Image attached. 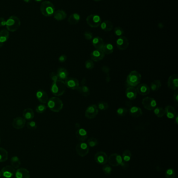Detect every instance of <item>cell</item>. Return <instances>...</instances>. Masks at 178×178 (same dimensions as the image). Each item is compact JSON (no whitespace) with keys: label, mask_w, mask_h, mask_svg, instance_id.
Returning a JSON list of instances; mask_svg holds the SVG:
<instances>
[{"label":"cell","mask_w":178,"mask_h":178,"mask_svg":"<svg viewBox=\"0 0 178 178\" xmlns=\"http://www.w3.org/2000/svg\"><path fill=\"white\" fill-rule=\"evenodd\" d=\"M101 29L105 31H110L113 29V25L109 20H105L100 24Z\"/></svg>","instance_id":"obj_30"},{"label":"cell","mask_w":178,"mask_h":178,"mask_svg":"<svg viewBox=\"0 0 178 178\" xmlns=\"http://www.w3.org/2000/svg\"><path fill=\"white\" fill-rule=\"evenodd\" d=\"M87 82V80L86 78H83V79L81 81V85L82 86H85V84Z\"/></svg>","instance_id":"obj_55"},{"label":"cell","mask_w":178,"mask_h":178,"mask_svg":"<svg viewBox=\"0 0 178 178\" xmlns=\"http://www.w3.org/2000/svg\"><path fill=\"white\" fill-rule=\"evenodd\" d=\"M126 95L127 98H129L130 100H133L136 98L138 95V92L134 87L129 86L126 89Z\"/></svg>","instance_id":"obj_20"},{"label":"cell","mask_w":178,"mask_h":178,"mask_svg":"<svg viewBox=\"0 0 178 178\" xmlns=\"http://www.w3.org/2000/svg\"><path fill=\"white\" fill-rule=\"evenodd\" d=\"M76 136L78 140L84 142L87 139L88 137L87 131L83 128L78 129L76 132Z\"/></svg>","instance_id":"obj_22"},{"label":"cell","mask_w":178,"mask_h":178,"mask_svg":"<svg viewBox=\"0 0 178 178\" xmlns=\"http://www.w3.org/2000/svg\"><path fill=\"white\" fill-rule=\"evenodd\" d=\"M75 128L78 129H79V128H80V127H81V126H80V124H79V123H78V122H77V123H76V124H75Z\"/></svg>","instance_id":"obj_56"},{"label":"cell","mask_w":178,"mask_h":178,"mask_svg":"<svg viewBox=\"0 0 178 178\" xmlns=\"http://www.w3.org/2000/svg\"><path fill=\"white\" fill-rule=\"evenodd\" d=\"M2 176H3V174H2V171H1V170H0V177Z\"/></svg>","instance_id":"obj_60"},{"label":"cell","mask_w":178,"mask_h":178,"mask_svg":"<svg viewBox=\"0 0 178 178\" xmlns=\"http://www.w3.org/2000/svg\"><path fill=\"white\" fill-rule=\"evenodd\" d=\"M47 109V106L45 104H41L37 106L36 110L37 112L39 114H42L45 112Z\"/></svg>","instance_id":"obj_41"},{"label":"cell","mask_w":178,"mask_h":178,"mask_svg":"<svg viewBox=\"0 0 178 178\" xmlns=\"http://www.w3.org/2000/svg\"><path fill=\"white\" fill-rule=\"evenodd\" d=\"M24 2H25V3H30V2H31V1L32 0H22Z\"/></svg>","instance_id":"obj_58"},{"label":"cell","mask_w":178,"mask_h":178,"mask_svg":"<svg viewBox=\"0 0 178 178\" xmlns=\"http://www.w3.org/2000/svg\"><path fill=\"white\" fill-rule=\"evenodd\" d=\"M108 161L109 164L113 167H117L121 165L122 162V158L121 156L117 153L111 154L108 158Z\"/></svg>","instance_id":"obj_10"},{"label":"cell","mask_w":178,"mask_h":178,"mask_svg":"<svg viewBox=\"0 0 178 178\" xmlns=\"http://www.w3.org/2000/svg\"><path fill=\"white\" fill-rule=\"evenodd\" d=\"M92 44L97 50H101L105 45L103 39L99 36H96L93 39Z\"/></svg>","instance_id":"obj_23"},{"label":"cell","mask_w":178,"mask_h":178,"mask_svg":"<svg viewBox=\"0 0 178 178\" xmlns=\"http://www.w3.org/2000/svg\"><path fill=\"white\" fill-rule=\"evenodd\" d=\"M105 55V54L103 53V52L101 50L96 49L95 50L93 51V52L91 53L90 57L92 60L97 62L102 60L104 58Z\"/></svg>","instance_id":"obj_18"},{"label":"cell","mask_w":178,"mask_h":178,"mask_svg":"<svg viewBox=\"0 0 178 178\" xmlns=\"http://www.w3.org/2000/svg\"><path fill=\"white\" fill-rule=\"evenodd\" d=\"M8 154L7 151L4 148L0 147V162H5L8 159Z\"/></svg>","instance_id":"obj_34"},{"label":"cell","mask_w":178,"mask_h":178,"mask_svg":"<svg viewBox=\"0 0 178 178\" xmlns=\"http://www.w3.org/2000/svg\"><path fill=\"white\" fill-rule=\"evenodd\" d=\"M6 20L3 17H0V27H4L6 25Z\"/></svg>","instance_id":"obj_52"},{"label":"cell","mask_w":178,"mask_h":178,"mask_svg":"<svg viewBox=\"0 0 178 178\" xmlns=\"http://www.w3.org/2000/svg\"><path fill=\"white\" fill-rule=\"evenodd\" d=\"M36 98L41 104H46L49 100L48 95L44 90H38L36 93Z\"/></svg>","instance_id":"obj_17"},{"label":"cell","mask_w":178,"mask_h":178,"mask_svg":"<svg viewBox=\"0 0 178 178\" xmlns=\"http://www.w3.org/2000/svg\"><path fill=\"white\" fill-rule=\"evenodd\" d=\"M114 34L117 36H121L124 34V30L120 27H117L114 28Z\"/></svg>","instance_id":"obj_45"},{"label":"cell","mask_w":178,"mask_h":178,"mask_svg":"<svg viewBox=\"0 0 178 178\" xmlns=\"http://www.w3.org/2000/svg\"><path fill=\"white\" fill-rule=\"evenodd\" d=\"M81 20V16L78 13H74L69 16L68 22L70 25H76Z\"/></svg>","instance_id":"obj_28"},{"label":"cell","mask_w":178,"mask_h":178,"mask_svg":"<svg viewBox=\"0 0 178 178\" xmlns=\"http://www.w3.org/2000/svg\"><path fill=\"white\" fill-rule=\"evenodd\" d=\"M47 106L51 111L58 112H60L63 107V103L61 99L56 96L49 99Z\"/></svg>","instance_id":"obj_2"},{"label":"cell","mask_w":178,"mask_h":178,"mask_svg":"<svg viewBox=\"0 0 178 178\" xmlns=\"http://www.w3.org/2000/svg\"><path fill=\"white\" fill-rule=\"evenodd\" d=\"M26 124V120L21 117L14 118L13 121L12 126L16 129H21L24 127Z\"/></svg>","instance_id":"obj_16"},{"label":"cell","mask_w":178,"mask_h":178,"mask_svg":"<svg viewBox=\"0 0 178 178\" xmlns=\"http://www.w3.org/2000/svg\"><path fill=\"white\" fill-rule=\"evenodd\" d=\"M66 88L64 81L59 79L52 82L51 86V92L55 96H61L64 93Z\"/></svg>","instance_id":"obj_1"},{"label":"cell","mask_w":178,"mask_h":178,"mask_svg":"<svg viewBox=\"0 0 178 178\" xmlns=\"http://www.w3.org/2000/svg\"><path fill=\"white\" fill-rule=\"evenodd\" d=\"M16 178H30L31 174L28 170L26 168H18L15 171Z\"/></svg>","instance_id":"obj_19"},{"label":"cell","mask_w":178,"mask_h":178,"mask_svg":"<svg viewBox=\"0 0 178 178\" xmlns=\"http://www.w3.org/2000/svg\"><path fill=\"white\" fill-rule=\"evenodd\" d=\"M67 14L63 10H59L55 11L53 14V17L57 21H62L65 19L67 17Z\"/></svg>","instance_id":"obj_26"},{"label":"cell","mask_w":178,"mask_h":178,"mask_svg":"<svg viewBox=\"0 0 178 178\" xmlns=\"http://www.w3.org/2000/svg\"><path fill=\"white\" fill-rule=\"evenodd\" d=\"M128 112V109L125 107H120L117 110V114L120 116H126Z\"/></svg>","instance_id":"obj_43"},{"label":"cell","mask_w":178,"mask_h":178,"mask_svg":"<svg viewBox=\"0 0 178 178\" xmlns=\"http://www.w3.org/2000/svg\"><path fill=\"white\" fill-rule=\"evenodd\" d=\"M136 91L141 95H146L150 93V89L147 84L142 83L138 86Z\"/></svg>","instance_id":"obj_21"},{"label":"cell","mask_w":178,"mask_h":178,"mask_svg":"<svg viewBox=\"0 0 178 178\" xmlns=\"http://www.w3.org/2000/svg\"><path fill=\"white\" fill-rule=\"evenodd\" d=\"M36 2H43L45 1V0H34Z\"/></svg>","instance_id":"obj_59"},{"label":"cell","mask_w":178,"mask_h":178,"mask_svg":"<svg viewBox=\"0 0 178 178\" xmlns=\"http://www.w3.org/2000/svg\"><path fill=\"white\" fill-rule=\"evenodd\" d=\"M93 1H95L96 2H99V1H101V0H93Z\"/></svg>","instance_id":"obj_61"},{"label":"cell","mask_w":178,"mask_h":178,"mask_svg":"<svg viewBox=\"0 0 178 178\" xmlns=\"http://www.w3.org/2000/svg\"><path fill=\"white\" fill-rule=\"evenodd\" d=\"M174 100L176 103H178V92L177 91L176 92L174 93Z\"/></svg>","instance_id":"obj_53"},{"label":"cell","mask_w":178,"mask_h":178,"mask_svg":"<svg viewBox=\"0 0 178 178\" xmlns=\"http://www.w3.org/2000/svg\"><path fill=\"white\" fill-rule=\"evenodd\" d=\"M113 50H114V48H113V45L110 44V43L105 44L103 48L101 49V50L102 51L103 53L105 54H107V55L112 54L113 53Z\"/></svg>","instance_id":"obj_33"},{"label":"cell","mask_w":178,"mask_h":178,"mask_svg":"<svg viewBox=\"0 0 178 178\" xmlns=\"http://www.w3.org/2000/svg\"><path fill=\"white\" fill-rule=\"evenodd\" d=\"M22 115L25 120H31L34 118V112L31 108H26L24 110Z\"/></svg>","instance_id":"obj_29"},{"label":"cell","mask_w":178,"mask_h":178,"mask_svg":"<svg viewBox=\"0 0 178 178\" xmlns=\"http://www.w3.org/2000/svg\"><path fill=\"white\" fill-rule=\"evenodd\" d=\"M96 162L100 165H105L107 162L108 160L107 155L103 152H97L95 155Z\"/></svg>","instance_id":"obj_14"},{"label":"cell","mask_w":178,"mask_h":178,"mask_svg":"<svg viewBox=\"0 0 178 178\" xmlns=\"http://www.w3.org/2000/svg\"><path fill=\"white\" fill-rule=\"evenodd\" d=\"M84 36L85 37V38L87 40H91L93 39V34L91 32L88 31H85L84 34Z\"/></svg>","instance_id":"obj_48"},{"label":"cell","mask_w":178,"mask_h":178,"mask_svg":"<svg viewBox=\"0 0 178 178\" xmlns=\"http://www.w3.org/2000/svg\"><path fill=\"white\" fill-rule=\"evenodd\" d=\"M86 22L90 27L92 28L98 27L101 23V19L100 17L96 14H91L87 16L86 19Z\"/></svg>","instance_id":"obj_6"},{"label":"cell","mask_w":178,"mask_h":178,"mask_svg":"<svg viewBox=\"0 0 178 178\" xmlns=\"http://www.w3.org/2000/svg\"><path fill=\"white\" fill-rule=\"evenodd\" d=\"M21 22L18 17L11 16L6 20V26L7 30L10 32H15L20 27Z\"/></svg>","instance_id":"obj_4"},{"label":"cell","mask_w":178,"mask_h":178,"mask_svg":"<svg viewBox=\"0 0 178 178\" xmlns=\"http://www.w3.org/2000/svg\"><path fill=\"white\" fill-rule=\"evenodd\" d=\"M85 66L86 68H87V69L89 70H91L93 69L94 68V63H93V61L90 60H86L85 63Z\"/></svg>","instance_id":"obj_44"},{"label":"cell","mask_w":178,"mask_h":178,"mask_svg":"<svg viewBox=\"0 0 178 178\" xmlns=\"http://www.w3.org/2000/svg\"><path fill=\"white\" fill-rule=\"evenodd\" d=\"M57 74L60 80H66L69 76V72L68 71L63 67H60L58 69L57 71Z\"/></svg>","instance_id":"obj_25"},{"label":"cell","mask_w":178,"mask_h":178,"mask_svg":"<svg viewBox=\"0 0 178 178\" xmlns=\"http://www.w3.org/2000/svg\"><path fill=\"white\" fill-rule=\"evenodd\" d=\"M167 86L171 90H176L178 87V78L177 74H174L168 78Z\"/></svg>","instance_id":"obj_13"},{"label":"cell","mask_w":178,"mask_h":178,"mask_svg":"<svg viewBox=\"0 0 178 178\" xmlns=\"http://www.w3.org/2000/svg\"><path fill=\"white\" fill-rule=\"evenodd\" d=\"M10 34L8 30L2 29L0 31V43H3L8 40Z\"/></svg>","instance_id":"obj_31"},{"label":"cell","mask_w":178,"mask_h":178,"mask_svg":"<svg viewBox=\"0 0 178 178\" xmlns=\"http://www.w3.org/2000/svg\"><path fill=\"white\" fill-rule=\"evenodd\" d=\"M98 144V141L97 139L93 137H91L87 141V145H88V146H90L91 147H95Z\"/></svg>","instance_id":"obj_40"},{"label":"cell","mask_w":178,"mask_h":178,"mask_svg":"<svg viewBox=\"0 0 178 178\" xmlns=\"http://www.w3.org/2000/svg\"><path fill=\"white\" fill-rule=\"evenodd\" d=\"M165 109L166 111L167 117L169 119H174L175 117V116H176V112L173 106L168 105V106H166Z\"/></svg>","instance_id":"obj_27"},{"label":"cell","mask_w":178,"mask_h":178,"mask_svg":"<svg viewBox=\"0 0 178 178\" xmlns=\"http://www.w3.org/2000/svg\"><path fill=\"white\" fill-rule=\"evenodd\" d=\"M101 70L107 75L109 74L110 68L107 66H103L101 67Z\"/></svg>","instance_id":"obj_50"},{"label":"cell","mask_w":178,"mask_h":178,"mask_svg":"<svg viewBox=\"0 0 178 178\" xmlns=\"http://www.w3.org/2000/svg\"><path fill=\"white\" fill-rule=\"evenodd\" d=\"M0 143H1V138H0Z\"/></svg>","instance_id":"obj_62"},{"label":"cell","mask_w":178,"mask_h":178,"mask_svg":"<svg viewBox=\"0 0 178 178\" xmlns=\"http://www.w3.org/2000/svg\"><path fill=\"white\" fill-rule=\"evenodd\" d=\"M129 112L130 115L134 118L140 117L143 115V112H142L141 108L137 107V106L131 107V108H130V109H129Z\"/></svg>","instance_id":"obj_24"},{"label":"cell","mask_w":178,"mask_h":178,"mask_svg":"<svg viewBox=\"0 0 178 178\" xmlns=\"http://www.w3.org/2000/svg\"><path fill=\"white\" fill-rule=\"evenodd\" d=\"M131 157L132 154L131 151L129 150H126L123 152L122 158V160L128 162L131 159Z\"/></svg>","instance_id":"obj_38"},{"label":"cell","mask_w":178,"mask_h":178,"mask_svg":"<svg viewBox=\"0 0 178 178\" xmlns=\"http://www.w3.org/2000/svg\"><path fill=\"white\" fill-rule=\"evenodd\" d=\"M117 46L120 50L123 51L128 48L129 43L128 39L126 36H120L117 40Z\"/></svg>","instance_id":"obj_12"},{"label":"cell","mask_w":178,"mask_h":178,"mask_svg":"<svg viewBox=\"0 0 178 178\" xmlns=\"http://www.w3.org/2000/svg\"><path fill=\"white\" fill-rule=\"evenodd\" d=\"M40 10L41 14L45 17H50L53 15L55 7L52 3L48 1H44L41 3Z\"/></svg>","instance_id":"obj_3"},{"label":"cell","mask_w":178,"mask_h":178,"mask_svg":"<svg viewBox=\"0 0 178 178\" xmlns=\"http://www.w3.org/2000/svg\"><path fill=\"white\" fill-rule=\"evenodd\" d=\"M109 104L105 102H99L97 105V107L98 108V109L100 110H107L109 108Z\"/></svg>","instance_id":"obj_39"},{"label":"cell","mask_w":178,"mask_h":178,"mask_svg":"<svg viewBox=\"0 0 178 178\" xmlns=\"http://www.w3.org/2000/svg\"><path fill=\"white\" fill-rule=\"evenodd\" d=\"M141 80V74L139 72L133 70L128 74L126 78V83L129 86H138Z\"/></svg>","instance_id":"obj_5"},{"label":"cell","mask_w":178,"mask_h":178,"mask_svg":"<svg viewBox=\"0 0 178 178\" xmlns=\"http://www.w3.org/2000/svg\"><path fill=\"white\" fill-rule=\"evenodd\" d=\"M77 91L79 92V93L84 97H87L90 94V90L88 87L86 86H79V88L77 89Z\"/></svg>","instance_id":"obj_32"},{"label":"cell","mask_w":178,"mask_h":178,"mask_svg":"<svg viewBox=\"0 0 178 178\" xmlns=\"http://www.w3.org/2000/svg\"><path fill=\"white\" fill-rule=\"evenodd\" d=\"M102 170H103V172H104L105 174L106 175H109V174H111V172L112 171V168L109 165H105L102 168Z\"/></svg>","instance_id":"obj_47"},{"label":"cell","mask_w":178,"mask_h":178,"mask_svg":"<svg viewBox=\"0 0 178 178\" xmlns=\"http://www.w3.org/2000/svg\"><path fill=\"white\" fill-rule=\"evenodd\" d=\"M64 81L65 84L67 88L72 90H77V89L79 88V81L76 78L68 77Z\"/></svg>","instance_id":"obj_11"},{"label":"cell","mask_w":178,"mask_h":178,"mask_svg":"<svg viewBox=\"0 0 178 178\" xmlns=\"http://www.w3.org/2000/svg\"><path fill=\"white\" fill-rule=\"evenodd\" d=\"M142 104L144 108L148 110H154L157 106V102L154 98L151 97H146L143 99Z\"/></svg>","instance_id":"obj_7"},{"label":"cell","mask_w":178,"mask_h":178,"mask_svg":"<svg viewBox=\"0 0 178 178\" xmlns=\"http://www.w3.org/2000/svg\"><path fill=\"white\" fill-rule=\"evenodd\" d=\"M98 108L96 105H91L87 107L85 111V117L88 119H91L95 118L98 114Z\"/></svg>","instance_id":"obj_9"},{"label":"cell","mask_w":178,"mask_h":178,"mask_svg":"<svg viewBox=\"0 0 178 178\" xmlns=\"http://www.w3.org/2000/svg\"><path fill=\"white\" fill-rule=\"evenodd\" d=\"M166 178H174L176 172L172 169H168L166 171Z\"/></svg>","instance_id":"obj_42"},{"label":"cell","mask_w":178,"mask_h":178,"mask_svg":"<svg viewBox=\"0 0 178 178\" xmlns=\"http://www.w3.org/2000/svg\"><path fill=\"white\" fill-rule=\"evenodd\" d=\"M10 163L14 169H18L21 165L20 159L17 156L12 157L10 159Z\"/></svg>","instance_id":"obj_35"},{"label":"cell","mask_w":178,"mask_h":178,"mask_svg":"<svg viewBox=\"0 0 178 178\" xmlns=\"http://www.w3.org/2000/svg\"><path fill=\"white\" fill-rule=\"evenodd\" d=\"M154 112L155 115L158 118H162L166 114L165 109L162 107H157L154 109Z\"/></svg>","instance_id":"obj_36"},{"label":"cell","mask_w":178,"mask_h":178,"mask_svg":"<svg viewBox=\"0 0 178 178\" xmlns=\"http://www.w3.org/2000/svg\"><path fill=\"white\" fill-rule=\"evenodd\" d=\"M27 127L31 130H35L37 128L36 122L34 121H31L27 123Z\"/></svg>","instance_id":"obj_46"},{"label":"cell","mask_w":178,"mask_h":178,"mask_svg":"<svg viewBox=\"0 0 178 178\" xmlns=\"http://www.w3.org/2000/svg\"><path fill=\"white\" fill-rule=\"evenodd\" d=\"M67 59V57L65 55H62L59 57V61L60 62L64 63L66 61Z\"/></svg>","instance_id":"obj_51"},{"label":"cell","mask_w":178,"mask_h":178,"mask_svg":"<svg viewBox=\"0 0 178 178\" xmlns=\"http://www.w3.org/2000/svg\"><path fill=\"white\" fill-rule=\"evenodd\" d=\"M89 147L85 142H81L76 145V151L81 157H85L89 153Z\"/></svg>","instance_id":"obj_8"},{"label":"cell","mask_w":178,"mask_h":178,"mask_svg":"<svg viewBox=\"0 0 178 178\" xmlns=\"http://www.w3.org/2000/svg\"><path fill=\"white\" fill-rule=\"evenodd\" d=\"M174 118L176 119V123L177 124H178V116L177 115H176V116H175V117Z\"/></svg>","instance_id":"obj_57"},{"label":"cell","mask_w":178,"mask_h":178,"mask_svg":"<svg viewBox=\"0 0 178 178\" xmlns=\"http://www.w3.org/2000/svg\"><path fill=\"white\" fill-rule=\"evenodd\" d=\"M121 166L124 169H126V168H128L129 165H128V162L122 160V162L121 164Z\"/></svg>","instance_id":"obj_54"},{"label":"cell","mask_w":178,"mask_h":178,"mask_svg":"<svg viewBox=\"0 0 178 178\" xmlns=\"http://www.w3.org/2000/svg\"><path fill=\"white\" fill-rule=\"evenodd\" d=\"M162 86V83L160 80H154L150 84V89L153 91H156L160 89Z\"/></svg>","instance_id":"obj_37"},{"label":"cell","mask_w":178,"mask_h":178,"mask_svg":"<svg viewBox=\"0 0 178 178\" xmlns=\"http://www.w3.org/2000/svg\"><path fill=\"white\" fill-rule=\"evenodd\" d=\"M50 77L51 79L52 80L53 82L59 80V78H58L57 73H55L54 72H51L50 74Z\"/></svg>","instance_id":"obj_49"},{"label":"cell","mask_w":178,"mask_h":178,"mask_svg":"<svg viewBox=\"0 0 178 178\" xmlns=\"http://www.w3.org/2000/svg\"><path fill=\"white\" fill-rule=\"evenodd\" d=\"M2 174L3 176L6 178H12L15 174V170L12 166H6L2 168Z\"/></svg>","instance_id":"obj_15"}]
</instances>
